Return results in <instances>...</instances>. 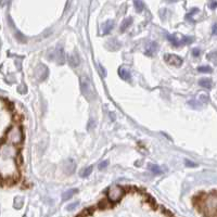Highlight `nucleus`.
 <instances>
[{
  "label": "nucleus",
  "mask_w": 217,
  "mask_h": 217,
  "mask_svg": "<svg viewBox=\"0 0 217 217\" xmlns=\"http://www.w3.org/2000/svg\"><path fill=\"white\" fill-rule=\"evenodd\" d=\"M203 209L207 215H214L217 212V194L211 193L203 200Z\"/></svg>",
  "instance_id": "obj_2"
},
{
  "label": "nucleus",
  "mask_w": 217,
  "mask_h": 217,
  "mask_svg": "<svg viewBox=\"0 0 217 217\" xmlns=\"http://www.w3.org/2000/svg\"><path fill=\"white\" fill-rule=\"evenodd\" d=\"M131 23H133V19H131V18H127V19H125V20L122 22V24H121V31H122V33L127 30L129 26L131 25Z\"/></svg>",
  "instance_id": "obj_14"
},
{
  "label": "nucleus",
  "mask_w": 217,
  "mask_h": 217,
  "mask_svg": "<svg viewBox=\"0 0 217 217\" xmlns=\"http://www.w3.org/2000/svg\"><path fill=\"white\" fill-rule=\"evenodd\" d=\"M22 205H23V197H15V200H14V207L15 208H21Z\"/></svg>",
  "instance_id": "obj_21"
},
{
  "label": "nucleus",
  "mask_w": 217,
  "mask_h": 217,
  "mask_svg": "<svg viewBox=\"0 0 217 217\" xmlns=\"http://www.w3.org/2000/svg\"><path fill=\"white\" fill-rule=\"evenodd\" d=\"M197 71L200 73H212L213 72V69L211 66H199L197 67Z\"/></svg>",
  "instance_id": "obj_23"
},
{
  "label": "nucleus",
  "mask_w": 217,
  "mask_h": 217,
  "mask_svg": "<svg viewBox=\"0 0 217 217\" xmlns=\"http://www.w3.org/2000/svg\"><path fill=\"white\" fill-rule=\"evenodd\" d=\"M164 60L166 61L168 64L174 65V66H181L182 64V59L180 57H178L176 54H172V53H168L164 57Z\"/></svg>",
  "instance_id": "obj_6"
},
{
  "label": "nucleus",
  "mask_w": 217,
  "mask_h": 217,
  "mask_svg": "<svg viewBox=\"0 0 217 217\" xmlns=\"http://www.w3.org/2000/svg\"><path fill=\"white\" fill-rule=\"evenodd\" d=\"M14 153V149L10 146H3L1 149V154L6 155V157H11Z\"/></svg>",
  "instance_id": "obj_13"
},
{
  "label": "nucleus",
  "mask_w": 217,
  "mask_h": 217,
  "mask_svg": "<svg viewBox=\"0 0 217 217\" xmlns=\"http://www.w3.org/2000/svg\"><path fill=\"white\" fill-rule=\"evenodd\" d=\"M53 61L58 63L59 65H63L65 62V54H64V50L62 49V47H57L55 50L53 51Z\"/></svg>",
  "instance_id": "obj_5"
},
{
  "label": "nucleus",
  "mask_w": 217,
  "mask_h": 217,
  "mask_svg": "<svg viewBox=\"0 0 217 217\" xmlns=\"http://www.w3.org/2000/svg\"><path fill=\"white\" fill-rule=\"evenodd\" d=\"M191 43H193V38L190 37V36H186V37L182 38V40L180 41V45L181 43H185V45H190Z\"/></svg>",
  "instance_id": "obj_24"
},
{
  "label": "nucleus",
  "mask_w": 217,
  "mask_h": 217,
  "mask_svg": "<svg viewBox=\"0 0 217 217\" xmlns=\"http://www.w3.org/2000/svg\"><path fill=\"white\" fill-rule=\"evenodd\" d=\"M94 127H96V122L94 121V119H90L88 122V126H87V129L88 130H92Z\"/></svg>",
  "instance_id": "obj_26"
},
{
  "label": "nucleus",
  "mask_w": 217,
  "mask_h": 217,
  "mask_svg": "<svg viewBox=\"0 0 217 217\" xmlns=\"http://www.w3.org/2000/svg\"><path fill=\"white\" fill-rule=\"evenodd\" d=\"M108 165H109V162L108 161H103V162H101L99 164V166H98V168L100 170H103V169H106V167H108Z\"/></svg>",
  "instance_id": "obj_25"
},
{
  "label": "nucleus",
  "mask_w": 217,
  "mask_h": 217,
  "mask_svg": "<svg viewBox=\"0 0 217 217\" xmlns=\"http://www.w3.org/2000/svg\"><path fill=\"white\" fill-rule=\"evenodd\" d=\"M124 194V190L119 186H112L108 191V197L111 202H117Z\"/></svg>",
  "instance_id": "obj_4"
},
{
  "label": "nucleus",
  "mask_w": 217,
  "mask_h": 217,
  "mask_svg": "<svg viewBox=\"0 0 217 217\" xmlns=\"http://www.w3.org/2000/svg\"><path fill=\"white\" fill-rule=\"evenodd\" d=\"M134 6H135V9L137 12H141L143 10V3L140 0H134Z\"/></svg>",
  "instance_id": "obj_19"
},
{
  "label": "nucleus",
  "mask_w": 217,
  "mask_h": 217,
  "mask_svg": "<svg viewBox=\"0 0 217 217\" xmlns=\"http://www.w3.org/2000/svg\"><path fill=\"white\" fill-rule=\"evenodd\" d=\"M200 54H201V51H200L199 48H193V50H192V55H193V57H199Z\"/></svg>",
  "instance_id": "obj_29"
},
{
  "label": "nucleus",
  "mask_w": 217,
  "mask_h": 217,
  "mask_svg": "<svg viewBox=\"0 0 217 217\" xmlns=\"http://www.w3.org/2000/svg\"><path fill=\"white\" fill-rule=\"evenodd\" d=\"M149 169L151 170V172L153 173V174H162V169H161L160 167L157 166V165H154V164H149Z\"/></svg>",
  "instance_id": "obj_18"
},
{
  "label": "nucleus",
  "mask_w": 217,
  "mask_h": 217,
  "mask_svg": "<svg viewBox=\"0 0 217 217\" xmlns=\"http://www.w3.org/2000/svg\"><path fill=\"white\" fill-rule=\"evenodd\" d=\"M150 47L148 48V50H147V55H153V53L155 52V51H157V43H151L150 45Z\"/></svg>",
  "instance_id": "obj_17"
},
{
  "label": "nucleus",
  "mask_w": 217,
  "mask_h": 217,
  "mask_svg": "<svg viewBox=\"0 0 217 217\" xmlns=\"http://www.w3.org/2000/svg\"><path fill=\"white\" fill-rule=\"evenodd\" d=\"M48 71H49L48 70V67L45 66V65H43V64L38 65V67L36 69V73H35L36 77H37L40 82H43V80H45L46 78H47L48 74H49Z\"/></svg>",
  "instance_id": "obj_7"
},
{
  "label": "nucleus",
  "mask_w": 217,
  "mask_h": 217,
  "mask_svg": "<svg viewBox=\"0 0 217 217\" xmlns=\"http://www.w3.org/2000/svg\"><path fill=\"white\" fill-rule=\"evenodd\" d=\"M77 205H78V202H74V203L70 204V205L66 207V209L67 211H74V209L77 207Z\"/></svg>",
  "instance_id": "obj_28"
},
{
  "label": "nucleus",
  "mask_w": 217,
  "mask_h": 217,
  "mask_svg": "<svg viewBox=\"0 0 217 217\" xmlns=\"http://www.w3.org/2000/svg\"><path fill=\"white\" fill-rule=\"evenodd\" d=\"M167 2H169V3H173V2H176L177 0H166Z\"/></svg>",
  "instance_id": "obj_33"
},
{
  "label": "nucleus",
  "mask_w": 217,
  "mask_h": 217,
  "mask_svg": "<svg viewBox=\"0 0 217 217\" xmlns=\"http://www.w3.org/2000/svg\"><path fill=\"white\" fill-rule=\"evenodd\" d=\"M199 85L205 89H211L213 87V82L211 78H201L199 80Z\"/></svg>",
  "instance_id": "obj_10"
},
{
  "label": "nucleus",
  "mask_w": 217,
  "mask_h": 217,
  "mask_svg": "<svg viewBox=\"0 0 217 217\" xmlns=\"http://www.w3.org/2000/svg\"><path fill=\"white\" fill-rule=\"evenodd\" d=\"M200 100H201L202 102H204V103H207V102H208V96H206V94H201V96H200Z\"/></svg>",
  "instance_id": "obj_30"
},
{
  "label": "nucleus",
  "mask_w": 217,
  "mask_h": 217,
  "mask_svg": "<svg viewBox=\"0 0 217 217\" xmlns=\"http://www.w3.org/2000/svg\"><path fill=\"white\" fill-rule=\"evenodd\" d=\"M114 27V23L113 21H106V23L104 24V27H103V35H106V34H109L110 31L113 30Z\"/></svg>",
  "instance_id": "obj_15"
},
{
  "label": "nucleus",
  "mask_w": 217,
  "mask_h": 217,
  "mask_svg": "<svg viewBox=\"0 0 217 217\" xmlns=\"http://www.w3.org/2000/svg\"><path fill=\"white\" fill-rule=\"evenodd\" d=\"M216 7H217V2L216 1H213L211 4H209V8H211V9H215Z\"/></svg>",
  "instance_id": "obj_31"
},
{
  "label": "nucleus",
  "mask_w": 217,
  "mask_h": 217,
  "mask_svg": "<svg viewBox=\"0 0 217 217\" xmlns=\"http://www.w3.org/2000/svg\"><path fill=\"white\" fill-rule=\"evenodd\" d=\"M79 85H80V91H82L83 96L88 100V101H94V98H96V91H94V86L90 83V79L83 76L79 80Z\"/></svg>",
  "instance_id": "obj_1"
},
{
  "label": "nucleus",
  "mask_w": 217,
  "mask_h": 217,
  "mask_svg": "<svg viewBox=\"0 0 217 217\" xmlns=\"http://www.w3.org/2000/svg\"><path fill=\"white\" fill-rule=\"evenodd\" d=\"M185 165H186L187 167H196L197 166L196 163L191 162V161L188 160V158H186V160H185Z\"/></svg>",
  "instance_id": "obj_27"
},
{
  "label": "nucleus",
  "mask_w": 217,
  "mask_h": 217,
  "mask_svg": "<svg viewBox=\"0 0 217 217\" xmlns=\"http://www.w3.org/2000/svg\"><path fill=\"white\" fill-rule=\"evenodd\" d=\"M7 138H8L9 142L13 143V145H18L23 140V133H22V129L19 126L14 125L8 130L7 134Z\"/></svg>",
  "instance_id": "obj_3"
},
{
  "label": "nucleus",
  "mask_w": 217,
  "mask_h": 217,
  "mask_svg": "<svg viewBox=\"0 0 217 217\" xmlns=\"http://www.w3.org/2000/svg\"><path fill=\"white\" fill-rule=\"evenodd\" d=\"M75 167H76V165H75V162L73 160H67L66 162H65V167H64V170L66 172V174H73V173L75 172Z\"/></svg>",
  "instance_id": "obj_8"
},
{
  "label": "nucleus",
  "mask_w": 217,
  "mask_h": 217,
  "mask_svg": "<svg viewBox=\"0 0 217 217\" xmlns=\"http://www.w3.org/2000/svg\"><path fill=\"white\" fill-rule=\"evenodd\" d=\"M207 59L212 62H214V64L217 65V52H211L207 54Z\"/></svg>",
  "instance_id": "obj_22"
},
{
  "label": "nucleus",
  "mask_w": 217,
  "mask_h": 217,
  "mask_svg": "<svg viewBox=\"0 0 217 217\" xmlns=\"http://www.w3.org/2000/svg\"><path fill=\"white\" fill-rule=\"evenodd\" d=\"M77 192H78V190H77V189L67 190V191H65L64 193L62 194V200H63V201H67V200H70L71 197L74 196L75 193H77Z\"/></svg>",
  "instance_id": "obj_11"
},
{
  "label": "nucleus",
  "mask_w": 217,
  "mask_h": 217,
  "mask_svg": "<svg viewBox=\"0 0 217 217\" xmlns=\"http://www.w3.org/2000/svg\"><path fill=\"white\" fill-rule=\"evenodd\" d=\"M212 31H213L214 35H217V24H215V25L213 26V30H212Z\"/></svg>",
  "instance_id": "obj_32"
},
{
  "label": "nucleus",
  "mask_w": 217,
  "mask_h": 217,
  "mask_svg": "<svg viewBox=\"0 0 217 217\" xmlns=\"http://www.w3.org/2000/svg\"><path fill=\"white\" fill-rule=\"evenodd\" d=\"M166 38H167L168 40L170 41V43H173V45L175 46V47H178V46L180 45V41H178V40H177V38L175 37V36H172V35H167V36H166Z\"/></svg>",
  "instance_id": "obj_20"
},
{
  "label": "nucleus",
  "mask_w": 217,
  "mask_h": 217,
  "mask_svg": "<svg viewBox=\"0 0 217 217\" xmlns=\"http://www.w3.org/2000/svg\"><path fill=\"white\" fill-rule=\"evenodd\" d=\"M79 63H80V59H79L78 54H77L76 52L72 53V54L70 55V65H71V66L76 67V66H78V65H79Z\"/></svg>",
  "instance_id": "obj_9"
},
{
  "label": "nucleus",
  "mask_w": 217,
  "mask_h": 217,
  "mask_svg": "<svg viewBox=\"0 0 217 217\" xmlns=\"http://www.w3.org/2000/svg\"><path fill=\"white\" fill-rule=\"evenodd\" d=\"M118 75L122 79L130 80V73H129L126 69H124V67H121V69L118 70Z\"/></svg>",
  "instance_id": "obj_12"
},
{
  "label": "nucleus",
  "mask_w": 217,
  "mask_h": 217,
  "mask_svg": "<svg viewBox=\"0 0 217 217\" xmlns=\"http://www.w3.org/2000/svg\"><path fill=\"white\" fill-rule=\"evenodd\" d=\"M92 169H94V166H87L85 169H83L82 172H80V176H82L83 178H86V177H88L90 174L92 173Z\"/></svg>",
  "instance_id": "obj_16"
}]
</instances>
